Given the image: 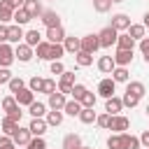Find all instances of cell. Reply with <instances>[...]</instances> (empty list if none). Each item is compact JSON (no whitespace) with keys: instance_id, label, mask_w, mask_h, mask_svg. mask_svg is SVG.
I'll use <instances>...</instances> for the list:
<instances>
[{"instance_id":"cell-17","label":"cell","mask_w":149,"mask_h":149,"mask_svg":"<svg viewBox=\"0 0 149 149\" xmlns=\"http://www.w3.org/2000/svg\"><path fill=\"white\" fill-rule=\"evenodd\" d=\"M121 135V149H140V137L130 133H119Z\"/></svg>"},{"instance_id":"cell-22","label":"cell","mask_w":149,"mask_h":149,"mask_svg":"<svg viewBox=\"0 0 149 149\" xmlns=\"http://www.w3.org/2000/svg\"><path fill=\"white\" fill-rule=\"evenodd\" d=\"M23 9L30 14V19H35V16L42 14V5H40V0H26V2H23Z\"/></svg>"},{"instance_id":"cell-19","label":"cell","mask_w":149,"mask_h":149,"mask_svg":"<svg viewBox=\"0 0 149 149\" xmlns=\"http://www.w3.org/2000/svg\"><path fill=\"white\" fill-rule=\"evenodd\" d=\"M116 68V63H114V58L112 56H100L98 58V70L100 72H105V74H112V70Z\"/></svg>"},{"instance_id":"cell-49","label":"cell","mask_w":149,"mask_h":149,"mask_svg":"<svg viewBox=\"0 0 149 149\" xmlns=\"http://www.w3.org/2000/svg\"><path fill=\"white\" fill-rule=\"evenodd\" d=\"M140 51H142V56H144V63L149 65V37H142V40H140Z\"/></svg>"},{"instance_id":"cell-51","label":"cell","mask_w":149,"mask_h":149,"mask_svg":"<svg viewBox=\"0 0 149 149\" xmlns=\"http://www.w3.org/2000/svg\"><path fill=\"white\" fill-rule=\"evenodd\" d=\"M49 70H51V74H63V70H65V68H63V63H61V61H51V68H49Z\"/></svg>"},{"instance_id":"cell-13","label":"cell","mask_w":149,"mask_h":149,"mask_svg":"<svg viewBox=\"0 0 149 149\" xmlns=\"http://www.w3.org/2000/svg\"><path fill=\"white\" fill-rule=\"evenodd\" d=\"M65 102H68L65 93H61V91L49 93V107H51V109H63V107H65Z\"/></svg>"},{"instance_id":"cell-44","label":"cell","mask_w":149,"mask_h":149,"mask_svg":"<svg viewBox=\"0 0 149 149\" xmlns=\"http://www.w3.org/2000/svg\"><path fill=\"white\" fill-rule=\"evenodd\" d=\"M54 91H58V84H56V79H44V84H42V93H54Z\"/></svg>"},{"instance_id":"cell-33","label":"cell","mask_w":149,"mask_h":149,"mask_svg":"<svg viewBox=\"0 0 149 149\" xmlns=\"http://www.w3.org/2000/svg\"><path fill=\"white\" fill-rule=\"evenodd\" d=\"M95 112H93V107H81V112H79V121L81 123H93L95 121Z\"/></svg>"},{"instance_id":"cell-53","label":"cell","mask_w":149,"mask_h":149,"mask_svg":"<svg viewBox=\"0 0 149 149\" xmlns=\"http://www.w3.org/2000/svg\"><path fill=\"white\" fill-rule=\"evenodd\" d=\"M5 2H7L12 9H19V7H23V2H26V0H5Z\"/></svg>"},{"instance_id":"cell-21","label":"cell","mask_w":149,"mask_h":149,"mask_svg":"<svg viewBox=\"0 0 149 149\" xmlns=\"http://www.w3.org/2000/svg\"><path fill=\"white\" fill-rule=\"evenodd\" d=\"M81 147V137L77 133H70L63 137V149H79Z\"/></svg>"},{"instance_id":"cell-30","label":"cell","mask_w":149,"mask_h":149,"mask_svg":"<svg viewBox=\"0 0 149 149\" xmlns=\"http://www.w3.org/2000/svg\"><path fill=\"white\" fill-rule=\"evenodd\" d=\"M74 61H77V65H79V68H88V65L93 63V54L77 51V54H74Z\"/></svg>"},{"instance_id":"cell-3","label":"cell","mask_w":149,"mask_h":149,"mask_svg":"<svg viewBox=\"0 0 149 149\" xmlns=\"http://www.w3.org/2000/svg\"><path fill=\"white\" fill-rule=\"evenodd\" d=\"M77 81H74V72L72 70H63V74H61V79H58V91L61 93H72V86H74Z\"/></svg>"},{"instance_id":"cell-16","label":"cell","mask_w":149,"mask_h":149,"mask_svg":"<svg viewBox=\"0 0 149 149\" xmlns=\"http://www.w3.org/2000/svg\"><path fill=\"white\" fill-rule=\"evenodd\" d=\"M14 100H16L19 105H30V102L35 100V93H33L30 88H26V86H23L21 91H16V93H14Z\"/></svg>"},{"instance_id":"cell-35","label":"cell","mask_w":149,"mask_h":149,"mask_svg":"<svg viewBox=\"0 0 149 149\" xmlns=\"http://www.w3.org/2000/svg\"><path fill=\"white\" fill-rule=\"evenodd\" d=\"M21 105L14 100V95H7V98H2V109L7 112V114H12V112H16Z\"/></svg>"},{"instance_id":"cell-48","label":"cell","mask_w":149,"mask_h":149,"mask_svg":"<svg viewBox=\"0 0 149 149\" xmlns=\"http://www.w3.org/2000/svg\"><path fill=\"white\" fill-rule=\"evenodd\" d=\"M121 102H123V107H137V102H140V98H135V95H130V93H123V98H121Z\"/></svg>"},{"instance_id":"cell-38","label":"cell","mask_w":149,"mask_h":149,"mask_svg":"<svg viewBox=\"0 0 149 149\" xmlns=\"http://www.w3.org/2000/svg\"><path fill=\"white\" fill-rule=\"evenodd\" d=\"M112 0H93V9L98 12V14H105V12H109L112 9Z\"/></svg>"},{"instance_id":"cell-60","label":"cell","mask_w":149,"mask_h":149,"mask_svg":"<svg viewBox=\"0 0 149 149\" xmlns=\"http://www.w3.org/2000/svg\"><path fill=\"white\" fill-rule=\"evenodd\" d=\"M81 149H88V147H81Z\"/></svg>"},{"instance_id":"cell-9","label":"cell","mask_w":149,"mask_h":149,"mask_svg":"<svg viewBox=\"0 0 149 149\" xmlns=\"http://www.w3.org/2000/svg\"><path fill=\"white\" fill-rule=\"evenodd\" d=\"M40 21L47 26V28H54V26H61V16L54 12V9H42L40 14Z\"/></svg>"},{"instance_id":"cell-58","label":"cell","mask_w":149,"mask_h":149,"mask_svg":"<svg viewBox=\"0 0 149 149\" xmlns=\"http://www.w3.org/2000/svg\"><path fill=\"white\" fill-rule=\"evenodd\" d=\"M144 112H147V116H149V105H147V107H144Z\"/></svg>"},{"instance_id":"cell-5","label":"cell","mask_w":149,"mask_h":149,"mask_svg":"<svg viewBox=\"0 0 149 149\" xmlns=\"http://www.w3.org/2000/svg\"><path fill=\"white\" fill-rule=\"evenodd\" d=\"M33 56H35V54H33V47H28L26 42H19V44H16V49H14V58H16V61L28 63Z\"/></svg>"},{"instance_id":"cell-29","label":"cell","mask_w":149,"mask_h":149,"mask_svg":"<svg viewBox=\"0 0 149 149\" xmlns=\"http://www.w3.org/2000/svg\"><path fill=\"white\" fill-rule=\"evenodd\" d=\"M23 40L28 47H37L42 42V35H40V30H28V33H23Z\"/></svg>"},{"instance_id":"cell-24","label":"cell","mask_w":149,"mask_h":149,"mask_svg":"<svg viewBox=\"0 0 149 149\" xmlns=\"http://www.w3.org/2000/svg\"><path fill=\"white\" fill-rule=\"evenodd\" d=\"M116 49H135V40L128 33H123V35L116 37Z\"/></svg>"},{"instance_id":"cell-4","label":"cell","mask_w":149,"mask_h":149,"mask_svg":"<svg viewBox=\"0 0 149 149\" xmlns=\"http://www.w3.org/2000/svg\"><path fill=\"white\" fill-rule=\"evenodd\" d=\"M114 88H116V81H114L112 77H107V79H100V81H98V95H102L105 100L114 95Z\"/></svg>"},{"instance_id":"cell-31","label":"cell","mask_w":149,"mask_h":149,"mask_svg":"<svg viewBox=\"0 0 149 149\" xmlns=\"http://www.w3.org/2000/svg\"><path fill=\"white\" fill-rule=\"evenodd\" d=\"M144 30H147V28H144L142 23H130V26H128V35H130L133 40H142V37H144Z\"/></svg>"},{"instance_id":"cell-23","label":"cell","mask_w":149,"mask_h":149,"mask_svg":"<svg viewBox=\"0 0 149 149\" xmlns=\"http://www.w3.org/2000/svg\"><path fill=\"white\" fill-rule=\"evenodd\" d=\"M63 54H65L63 44H61V42H51V44H49V58H47V61H61Z\"/></svg>"},{"instance_id":"cell-42","label":"cell","mask_w":149,"mask_h":149,"mask_svg":"<svg viewBox=\"0 0 149 149\" xmlns=\"http://www.w3.org/2000/svg\"><path fill=\"white\" fill-rule=\"evenodd\" d=\"M42 84H44L42 77H33V79L28 81V88H30L33 93H42Z\"/></svg>"},{"instance_id":"cell-62","label":"cell","mask_w":149,"mask_h":149,"mask_svg":"<svg viewBox=\"0 0 149 149\" xmlns=\"http://www.w3.org/2000/svg\"><path fill=\"white\" fill-rule=\"evenodd\" d=\"M79 149H81V147H79Z\"/></svg>"},{"instance_id":"cell-43","label":"cell","mask_w":149,"mask_h":149,"mask_svg":"<svg viewBox=\"0 0 149 149\" xmlns=\"http://www.w3.org/2000/svg\"><path fill=\"white\" fill-rule=\"evenodd\" d=\"M26 149H47V142H44V137H30Z\"/></svg>"},{"instance_id":"cell-14","label":"cell","mask_w":149,"mask_h":149,"mask_svg":"<svg viewBox=\"0 0 149 149\" xmlns=\"http://www.w3.org/2000/svg\"><path fill=\"white\" fill-rule=\"evenodd\" d=\"M121 109H123V102H121V98L112 95V98H107V100H105V112H107V114H112V116H114V114H119Z\"/></svg>"},{"instance_id":"cell-20","label":"cell","mask_w":149,"mask_h":149,"mask_svg":"<svg viewBox=\"0 0 149 149\" xmlns=\"http://www.w3.org/2000/svg\"><path fill=\"white\" fill-rule=\"evenodd\" d=\"M126 93H130V95H135V98H142V95L147 93V88H144L142 81H126Z\"/></svg>"},{"instance_id":"cell-54","label":"cell","mask_w":149,"mask_h":149,"mask_svg":"<svg viewBox=\"0 0 149 149\" xmlns=\"http://www.w3.org/2000/svg\"><path fill=\"white\" fill-rule=\"evenodd\" d=\"M2 42H7V26L5 23H0V44Z\"/></svg>"},{"instance_id":"cell-50","label":"cell","mask_w":149,"mask_h":149,"mask_svg":"<svg viewBox=\"0 0 149 149\" xmlns=\"http://www.w3.org/2000/svg\"><path fill=\"white\" fill-rule=\"evenodd\" d=\"M107 147L109 149H121V135L116 133V135H109L107 137Z\"/></svg>"},{"instance_id":"cell-61","label":"cell","mask_w":149,"mask_h":149,"mask_svg":"<svg viewBox=\"0 0 149 149\" xmlns=\"http://www.w3.org/2000/svg\"><path fill=\"white\" fill-rule=\"evenodd\" d=\"M144 149H149V147H144Z\"/></svg>"},{"instance_id":"cell-27","label":"cell","mask_w":149,"mask_h":149,"mask_svg":"<svg viewBox=\"0 0 149 149\" xmlns=\"http://www.w3.org/2000/svg\"><path fill=\"white\" fill-rule=\"evenodd\" d=\"M14 19V9L5 2V0H0V23H7V21H12Z\"/></svg>"},{"instance_id":"cell-11","label":"cell","mask_w":149,"mask_h":149,"mask_svg":"<svg viewBox=\"0 0 149 149\" xmlns=\"http://www.w3.org/2000/svg\"><path fill=\"white\" fill-rule=\"evenodd\" d=\"M128 126H130V121H128L126 116L114 114V116H112V126H109V130H114V133H126Z\"/></svg>"},{"instance_id":"cell-28","label":"cell","mask_w":149,"mask_h":149,"mask_svg":"<svg viewBox=\"0 0 149 149\" xmlns=\"http://www.w3.org/2000/svg\"><path fill=\"white\" fill-rule=\"evenodd\" d=\"M12 21H14V23H19V26H26V23H28V21H33V19H30V14H28L23 7H19V9H14V19H12Z\"/></svg>"},{"instance_id":"cell-26","label":"cell","mask_w":149,"mask_h":149,"mask_svg":"<svg viewBox=\"0 0 149 149\" xmlns=\"http://www.w3.org/2000/svg\"><path fill=\"white\" fill-rule=\"evenodd\" d=\"M47 126H61L63 123V112L61 109H51V112H47Z\"/></svg>"},{"instance_id":"cell-57","label":"cell","mask_w":149,"mask_h":149,"mask_svg":"<svg viewBox=\"0 0 149 149\" xmlns=\"http://www.w3.org/2000/svg\"><path fill=\"white\" fill-rule=\"evenodd\" d=\"M142 26H144V28H149V12L144 14V21H142Z\"/></svg>"},{"instance_id":"cell-15","label":"cell","mask_w":149,"mask_h":149,"mask_svg":"<svg viewBox=\"0 0 149 149\" xmlns=\"http://www.w3.org/2000/svg\"><path fill=\"white\" fill-rule=\"evenodd\" d=\"M23 40V28L19 26V23H14V26H7V42H14V44H19Z\"/></svg>"},{"instance_id":"cell-39","label":"cell","mask_w":149,"mask_h":149,"mask_svg":"<svg viewBox=\"0 0 149 149\" xmlns=\"http://www.w3.org/2000/svg\"><path fill=\"white\" fill-rule=\"evenodd\" d=\"M49 44H51V42H40V44L35 47V56L42 58V61H47V58H49Z\"/></svg>"},{"instance_id":"cell-7","label":"cell","mask_w":149,"mask_h":149,"mask_svg":"<svg viewBox=\"0 0 149 149\" xmlns=\"http://www.w3.org/2000/svg\"><path fill=\"white\" fill-rule=\"evenodd\" d=\"M30 137H33L30 130H28V128H21V126H16V130L12 133V140H14L16 147H26V144L30 142Z\"/></svg>"},{"instance_id":"cell-46","label":"cell","mask_w":149,"mask_h":149,"mask_svg":"<svg viewBox=\"0 0 149 149\" xmlns=\"http://www.w3.org/2000/svg\"><path fill=\"white\" fill-rule=\"evenodd\" d=\"M0 149H16V144H14V140H12V135H0Z\"/></svg>"},{"instance_id":"cell-55","label":"cell","mask_w":149,"mask_h":149,"mask_svg":"<svg viewBox=\"0 0 149 149\" xmlns=\"http://www.w3.org/2000/svg\"><path fill=\"white\" fill-rule=\"evenodd\" d=\"M21 114H23V112H21V107H19L16 112H12V114H7V116H9V119H14V121L19 123V121H21Z\"/></svg>"},{"instance_id":"cell-10","label":"cell","mask_w":149,"mask_h":149,"mask_svg":"<svg viewBox=\"0 0 149 149\" xmlns=\"http://www.w3.org/2000/svg\"><path fill=\"white\" fill-rule=\"evenodd\" d=\"M116 33L119 30H128V26H130V16L128 14H123V12H119V14H114L112 16V23H109Z\"/></svg>"},{"instance_id":"cell-56","label":"cell","mask_w":149,"mask_h":149,"mask_svg":"<svg viewBox=\"0 0 149 149\" xmlns=\"http://www.w3.org/2000/svg\"><path fill=\"white\" fill-rule=\"evenodd\" d=\"M140 144H144V147H149V130H144V133L140 135Z\"/></svg>"},{"instance_id":"cell-40","label":"cell","mask_w":149,"mask_h":149,"mask_svg":"<svg viewBox=\"0 0 149 149\" xmlns=\"http://www.w3.org/2000/svg\"><path fill=\"white\" fill-rule=\"evenodd\" d=\"M95 123H98L100 128H109V126H112V114H107V112L98 114V116H95Z\"/></svg>"},{"instance_id":"cell-12","label":"cell","mask_w":149,"mask_h":149,"mask_svg":"<svg viewBox=\"0 0 149 149\" xmlns=\"http://www.w3.org/2000/svg\"><path fill=\"white\" fill-rule=\"evenodd\" d=\"M112 58H114L116 65H123V68H126V65L133 61V49H116V54H114Z\"/></svg>"},{"instance_id":"cell-36","label":"cell","mask_w":149,"mask_h":149,"mask_svg":"<svg viewBox=\"0 0 149 149\" xmlns=\"http://www.w3.org/2000/svg\"><path fill=\"white\" fill-rule=\"evenodd\" d=\"M16 126H19V123H16L14 119H9V116H5V119L0 121V128H2V133H5V135H12V133L16 130Z\"/></svg>"},{"instance_id":"cell-6","label":"cell","mask_w":149,"mask_h":149,"mask_svg":"<svg viewBox=\"0 0 149 149\" xmlns=\"http://www.w3.org/2000/svg\"><path fill=\"white\" fill-rule=\"evenodd\" d=\"M47 121L42 119V116H33V121H30V126H28V130H30V135L33 137H42L44 133H47Z\"/></svg>"},{"instance_id":"cell-59","label":"cell","mask_w":149,"mask_h":149,"mask_svg":"<svg viewBox=\"0 0 149 149\" xmlns=\"http://www.w3.org/2000/svg\"><path fill=\"white\" fill-rule=\"evenodd\" d=\"M112 2H123V0H112Z\"/></svg>"},{"instance_id":"cell-45","label":"cell","mask_w":149,"mask_h":149,"mask_svg":"<svg viewBox=\"0 0 149 149\" xmlns=\"http://www.w3.org/2000/svg\"><path fill=\"white\" fill-rule=\"evenodd\" d=\"M86 91H88V88H86V86H84V84H74V86H72V93H70V95H72V98H74V100H81V98H84V93H86Z\"/></svg>"},{"instance_id":"cell-25","label":"cell","mask_w":149,"mask_h":149,"mask_svg":"<svg viewBox=\"0 0 149 149\" xmlns=\"http://www.w3.org/2000/svg\"><path fill=\"white\" fill-rule=\"evenodd\" d=\"M63 112H65V114H70V116H79V112H81V102L72 98V100H68V102H65Z\"/></svg>"},{"instance_id":"cell-52","label":"cell","mask_w":149,"mask_h":149,"mask_svg":"<svg viewBox=\"0 0 149 149\" xmlns=\"http://www.w3.org/2000/svg\"><path fill=\"white\" fill-rule=\"evenodd\" d=\"M12 77H14V74L9 72V68H0V84H7Z\"/></svg>"},{"instance_id":"cell-2","label":"cell","mask_w":149,"mask_h":149,"mask_svg":"<svg viewBox=\"0 0 149 149\" xmlns=\"http://www.w3.org/2000/svg\"><path fill=\"white\" fill-rule=\"evenodd\" d=\"M98 49H100V40H98V35H95V33H91V35H84V37L79 40V51L95 54Z\"/></svg>"},{"instance_id":"cell-41","label":"cell","mask_w":149,"mask_h":149,"mask_svg":"<svg viewBox=\"0 0 149 149\" xmlns=\"http://www.w3.org/2000/svg\"><path fill=\"white\" fill-rule=\"evenodd\" d=\"M7 86H9V91H12V93H16V91H21L26 84H23V79H21V77H12V79L7 81Z\"/></svg>"},{"instance_id":"cell-34","label":"cell","mask_w":149,"mask_h":149,"mask_svg":"<svg viewBox=\"0 0 149 149\" xmlns=\"http://www.w3.org/2000/svg\"><path fill=\"white\" fill-rule=\"evenodd\" d=\"M63 49L70 51V54H77L79 51V37H65L63 40Z\"/></svg>"},{"instance_id":"cell-1","label":"cell","mask_w":149,"mask_h":149,"mask_svg":"<svg viewBox=\"0 0 149 149\" xmlns=\"http://www.w3.org/2000/svg\"><path fill=\"white\" fill-rule=\"evenodd\" d=\"M116 37H119V33H116L112 26L102 28V30L98 33V40H100V49H109L112 44H116Z\"/></svg>"},{"instance_id":"cell-8","label":"cell","mask_w":149,"mask_h":149,"mask_svg":"<svg viewBox=\"0 0 149 149\" xmlns=\"http://www.w3.org/2000/svg\"><path fill=\"white\" fill-rule=\"evenodd\" d=\"M12 63H14V49L7 42H2L0 44V68H9Z\"/></svg>"},{"instance_id":"cell-18","label":"cell","mask_w":149,"mask_h":149,"mask_svg":"<svg viewBox=\"0 0 149 149\" xmlns=\"http://www.w3.org/2000/svg\"><path fill=\"white\" fill-rule=\"evenodd\" d=\"M63 40H65V30H63V26L47 28V42H63Z\"/></svg>"},{"instance_id":"cell-37","label":"cell","mask_w":149,"mask_h":149,"mask_svg":"<svg viewBox=\"0 0 149 149\" xmlns=\"http://www.w3.org/2000/svg\"><path fill=\"white\" fill-rule=\"evenodd\" d=\"M112 79H114V81H128V70H126L123 65H116V68L112 70Z\"/></svg>"},{"instance_id":"cell-32","label":"cell","mask_w":149,"mask_h":149,"mask_svg":"<svg viewBox=\"0 0 149 149\" xmlns=\"http://www.w3.org/2000/svg\"><path fill=\"white\" fill-rule=\"evenodd\" d=\"M28 112H30V116H44V114H47V105L33 100V102L28 105Z\"/></svg>"},{"instance_id":"cell-47","label":"cell","mask_w":149,"mask_h":149,"mask_svg":"<svg viewBox=\"0 0 149 149\" xmlns=\"http://www.w3.org/2000/svg\"><path fill=\"white\" fill-rule=\"evenodd\" d=\"M79 102H81V107H95V95H93L91 91H86L84 98H81Z\"/></svg>"}]
</instances>
